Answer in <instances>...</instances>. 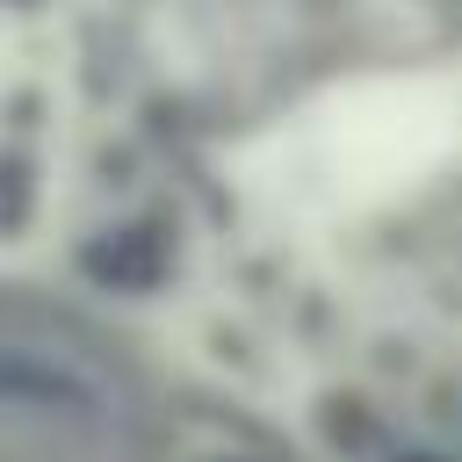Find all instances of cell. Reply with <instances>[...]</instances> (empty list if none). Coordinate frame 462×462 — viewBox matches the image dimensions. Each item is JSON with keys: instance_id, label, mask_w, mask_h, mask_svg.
<instances>
[{"instance_id": "cell-1", "label": "cell", "mask_w": 462, "mask_h": 462, "mask_svg": "<svg viewBox=\"0 0 462 462\" xmlns=\"http://www.w3.org/2000/svg\"><path fill=\"white\" fill-rule=\"evenodd\" d=\"M137 361L79 310L0 289V462H152Z\"/></svg>"}]
</instances>
